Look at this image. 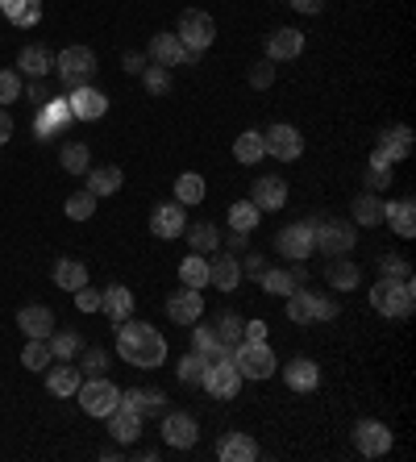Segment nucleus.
Segmentation results:
<instances>
[{
  "instance_id": "obj_1",
  "label": "nucleus",
  "mask_w": 416,
  "mask_h": 462,
  "mask_svg": "<svg viewBox=\"0 0 416 462\" xmlns=\"http://www.w3.org/2000/svg\"><path fill=\"white\" fill-rule=\"evenodd\" d=\"M113 329H117V355L125 358L129 366H138V371H154V366H162V358H167V342H162V334L154 329V325L121 321V325H113Z\"/></svg>"
},
{
  "instance_id": "obj_2",
  "label": "nucleus",
  "mask_w": 416,
  "mask_h": 462,
  "mask_svg": "<svg viewBox=\"0 0 416 462\" xmlns=\"http://www.w3.org/2000/svg\"><path fill=\"white\" fill-rule=\"evenodd\" d=\"M371 309L379 312V317H387V321H404V317H412V309H416L412 275H408V280H392V275H384V280L371 288Z\"/></svg>"
},
{
  "instance_id": "obj_3",
  "label": "nucleus",
  "mask_w": 416,
  "mask_h": 462,
  "mask_svg": "<svg viewBox=\"0 0 416 462\" xmlns=\"http://www.w3.org/2000/svg\"><path fill=\"white\" fill-rule=\"evenodd\" d=\"M229 358H234V366H237V375L242 379H271L279 371V358H275V350L267 346V337L263 342H254V337H242V342L229 350Z\"/></svg>"
},
{
  "instance_id": "obj_4",
  "label": "nucleus",
  "mask_w": 416,
  "mask_h": 462,
  "mask_svg": "<svg viewBox=\"0 0 416 462\" xmlns=\"http://www.w3.org/2000/svg\"><path fill=\"white\" fill-rule=\"evenodd\" d=\"M342 312V304L320 296V291H309L300 283L296 291H288V321L291 325H317V321H333Z\"/></svg>"
},
{
  "instance_id": "obj_5",
  "label": "nucleus",
  "mask_w": 416,
  "mask_h": 462,
  "mask_svg": "<svg viewBox=\"0 0 416 462\" xmlns=\"http://www.w3.org/2000/svg\"><path fill=\"white\" fill-rule=\"evenodd\" d=\"M54 71H59V84H63L67 92L92 84V76H97V51H92V46H67V51H59V59H54Z\"/></svg>"
},
{
  "instance_id": "obj_6",
  "label": "nucleus",
  "mask_w": 416,
  "mask_h": 462,
  "mask_svg": "<svg viewBox=\"0 0 416 462\" xmlns=\"http://www.w3.org/2000/svg\"><path fill=\"white\" fill-rule=\"evenodd\" d=\"M75 400H79V409H84L88 417H108V412L121 404V387L108 375H92L75 387Z\"/></svg>"
},
{
  "instance_id": "obj_7",
  "label": "nucleus",
  "mask_w": 416,
  "mask_h": 462,
  "mask_svg": "<svg viewBox=\"0 0 416 462\" xmlns=\"http://www.w3.org/2000/svg\"><path fill=\"white\" fill-rule=\"evenodd\" d=\"M175 33H180V42L188 46V54L200 59V54L213 46V38H217V22L204 9H183L180 13V30Z\"/></svg>"
},
{
  "instance_id": "obj_8",
  "label": "nucleus",
  "mask_w": 416,
  "mask_h": 462,
  "mask_svg": "<svg viewBox=\"0 0 416 462\" xmlns=\"http://www.w3.org/2000/svg\"><path fill=\"white\" fill-rule=\"evenodd\" d=\"M412 154V129L408 125H392L379 134V146L371 151V167H379V171H392L400 159H408Z\"/></svg>"
},
{
  "instance_id": "obj_9",
  "label": "nucleus",
  "mask_w": 416,
  "mask_h": 462,
  "mask_svg": "<svg viewBox=\"0 0 416 462\" xmlns=\"http://www.w3.org/2000/svg\"><path fill=\"white\" fill-rule=\"evenodd\" d=\"M312 229H317V221H291V226H283L275 234V250L283 258H291V263H309L312 250H317Z\"/></svg>"
},
{
  "instance_id": "obj_10",
  "label": "nucleus",
  "mask_w": 416,
  "mask_h": 462,
  "mask_svg": "<svg viewBox=\"0 0 416 462\" xmlns=\"http://www.w3.org/2000/svg\"><path fill=\"white\" fill-rule=\"evenodd\" d=\"M312 242H317V250L325 258L350 254L354 242H358V229H354L350 221H317V229H312Z\"/></svg>"
},
{
  "instance_id": "obj_11",
  "label": "nucleus",
  "mask_w": 416,
  "mask_h": 462,
  "mask_svg": "<svg viewBox=\"0 0 416 462\" xmlns=\"http://www.w3.org/2000/svg\"><path fill=\"white\" fill-rule=\"evenodd\" d=\"M263 151L279 162H296L300 154H304V134H300L296 125H283V121H279V125L263 129Z\"/></svg>"
},
{
  "instance_id": "obj_12",
  "label": "nucleus",
  "mask_w": 416,
  "mask_h": 462,
  "mask_svg": "<svg viewBox=\"0 0 416 462\" xmlns=\"http://www.w3.org/2000/svg\"><path fill=\"white\" fill-rule=\"evenodd\" d=\"M354 450L363 454V458H384L392 450V430H387L384 420L363 417L354 425Z\"/></svg>"
},
{
  "instance_id": "obj_13",
  "label": "nucleus",
  "mask_w": 416,
  "mask_h": 462,
  "mask_svg": "<svg viewBox=\"0 0 416 462\" xmlns=\"http://www.w3.org/2000/svg\"><path fill=\"white\" fill-rule=\"evenodd\" d=\"M200 387L213 400H234L237 392H242V375H237L234 358H221V363L208 366V371H204V379H200Z\"/></svg>"
},
{
  "instance_id": "obj_14",
  "label": "nucleus",
  "mask_w": 416,
  "mask_h": 462,
  "mask_svg": "<svg viewBox=\"0 0 416 462\" xmlns=\"http://www.w3.org/2000/svg\"><path fill=\"white\" fill-rule=\"evenodd\" d=\"M250 200L258 205V213H279L288 205V180L283 175H258L250 188Z\"/></svg>"
},
{
  "instance_id": "obj_15",
  "label": "nucleus",
  "mask_w": 416,
  "mask_h": 462,
  "mask_svg": "<svg viewBox=\"0 0 416 462\" xmlns=\"http://www.w3.org/2000/svg\"><path fill=\"white\" fill-rule=\"evenodd\" d=\"M196 438H200V425H196L192 412H167V417H162V441H167V446L192 450Z\"/></svg>"
},
{
  "instance_id": "obj_16",
  "label": "nucleus",
  "mask_w": 416,
  "mask_h": 462,
  "mask_svg": "<svg viewBox=\"0 0 416 462\" xmlns=\"http://www.w3.org/2000/svg\"><path fill=\"white\" fill-rule=\"evenodd\" d=\"M67 108H71L75 121H100L108 113V97L100 92V88L84 84V88H75L71 97H67Z\"/></svg>"
},
{
  "instance_id": "obj_17",
  "label": "nucleus",
  "mask_w": 416,
  "mask_h": 462,
  "mask_svg": "<svg viewBox=\"0 0 416 462\" xmlns=\"http://www.w3.org/2000/svg\"><path fill=\"white\" fill-rule=\"evenodd\" d=\"M183 229H188V208H183L180 200H171V205H159L154 213H150V234L162 237V242L183 237Z\"/></svg>"
},
{
  "instance_id": "obj_18",
  "label": "nucleus",
  "mask_w": 416,
  "mask_h": 462,
  "mask_svg": "<svg viewBox=\"0 0 416 462\" xmlns=\"http://www.w3.org/2000/svg\"><path fill=\"white\" fill-rule=\"evenodd\" d=\"M167 317H171L175 325H196L204 317V296L200 288H180L167 296Z\"/></svg>"
},
{
  "instance_id": "obj_19",
  "label": "nucleus",
  "mask_w": 416,
  "mask_h": 462,
  "mask_svg": "<svg viewBox=\"0 0 416 462\" xmlns=\"http://www.w3.org/2000/svg\"><path fill=\"white\" fill-rule=\"evenodd\" d=\"M208 283L217 291H234L242 283V258L234 250H221V254L213 250V258H208Z\"/></svg>"
},
{
  "instance_id": "obj_20",
  "label": "nucleus",
  "mask_w": 416,
  "mask_h": 462,
  "mask_svg": "<svg viewBox=\"0 0 416 462\" xmlns=\"http://www.w3.org/2000/svg\"><path fill=\"white\" fill-rule=\"evenodd\" d=\"M146 59L150 63H159V67H183L192 54H188V46L180 42V33H154V38H150Z\"/></svg>"
},
{
  "instance_id": "obj_21",
  "label": "nucleus",
  "mask_w": 416,
  "mask_h": 462,
  "mask_svg": "<svg viewBox=\"0 0 416 462\" xmlns=\"http://www.w3.org/2000/svg\"><path fill=\"white\" fill-rule=\"evenodd\" d=\"M108 433H113V441H121V446H134V441L142 438V412H134L129 404H117V409L108 412Z\"/></svg>"
},
{
  "instance_id": "obj_22",
  "label": "nucleus",
  "mask_w": 416,
  "mask_h": 462,
  "mask_svg": "<svg viewBox=\"0 0 416 462\" xmlns=\"http://www.w3.org/2000/svg\"><path fill=\"white\" fill-rule=\"evenodd\" d=\"M304 54V30H291V25H279L267 38V59L271 63H283V59H296Z\"/></svg>"
},
{
  "instance_id": "obj_23",
  "label": "nucleus",
  "mask_w": 416,
  "mask_h": 462,
  "mask_svg": "<svg viewBox=\"0 0 416 462\" xmlns=\"http://www.w3.org/2000/svg\"><path fill=\"white\" fill-rule=\"evenodd\" d=\"M46 375V392H51V396H75V387L84 383V375H79V366H71V363H59V358H54L51 366H46L42 371Z\"/></svg>"
},
{
  "instance_id": "obj_24",
  "label": "nucleus",
  "mask_w": 416,
  "mask_h": 462,
  "mask_svg": "<svg viewBox=\"0 0 416 462\" xmlns=\"http://www.w3.org/2000/svg\"><path fill=\"white\" fill-rule=\"evenodd\" d=\"M304 280H309V271L304 267H267L258 283H263L267 296H288V291H296Z\"/></svg>"
},
{
  "instance_id": "obj_25",
  "label": "nucleus",
  "mask_w": 416,
  "mask_h": 462,
  "mask_svg": "<svg viewBox=\"0 0 416 462\" xmlns=\"http://www.w3.org/2000/svg\"><path fill=\"white\" fill-rule=\"evenodd\" d=\"M283 383H288L291 392H317V383H320V366L312 363V358L296 355L288 366H283Z\"/></svg>"
},
{
  "instance_id": "obj_26",
  "label": "nucleus",
  "mask_w": 416,
  "mask_h": 462,
  "mask_svg": "<svg viewBox=\"0 0 416 462\" xmlns=\"http://www.w3.org/2000/svg\"><path fill=\"white\" fill-rule=\"evenodd\" d=\"M325 283H329L333 291H354L358 283H363V267L350 263L346 254H333V263L325 267Z\"/></svg>"
},
{
  "instance_id": "obj_27",
  "label": "nucleus",
  "mask_w": 416,
  "mask_h": 462,
  "mask_svg": "<svg viewBox=\"0 0 416 462\" xmlns=\"http://www.w3.org/2000/svg\"><path fill=\"white\" fill-rule=\"evenodd\" d=\"M100 312H105L113 325L129 321V312H134V291L125 288V283H113V288L100 291Z\"/></svg>"
},
{
  "instance_id": "obj_28",
  "label": "nucleus",
  "mask_w": 416,
  "mask_h": 462,
  "mask_svg": "<svg viewBox=\"0 0 416 462\" xmlns=\"http://www.w3.org/2000/svg\"><path fill=\"white\" fill-rule=\"evenodd\" d=\"M17 329H22L25 337H51L54 334V312L46 309V304H25V309L17 312Z\"/></svg>"
},
{
  "instance_id": "obj_29",
  "label": "nucleus",
  "mask_w": 416,
  "mask_h": 462,
  "mask_svg": "<svg viewBox=\"0 0 416 462\" xmlns=\"http://www.w3.org/2000/svg\"><path fill=\"white\" fill-rule=\"evenodd\" d=\"M384 221L392 226V234L416 237V205L412 200H384Z\"/></svg>"
},
{
  "instance_id": "obj_30",
  "label": "nucleus",
  "mask_w": 416,
  "mask_h": 462,
  "mask_svg": "<svg viewBox=\"0 0 416 462\" xmlns=\"http://www.w3.org/2000/svg\"><path fill=\"white\" fill-rule=\"evenodd\" d=\"M17 71H22L25 79H46L54 71V54L46 51V46H25V51L17 54Z\"/></svg>"
},
{
  "instance_id": "obj_31",
  "label": "nucleus",
  "mask_w": 416,
  "mask_h": 462,
  "mask_svg": "<svg viewBox=\"0 0 416 462\" xmlns=\"http://www.w3.org/2000/svg\"><path fill=\"white\" fill-rule=\"evenodd\" d=\"M217 458H225V462H254L258 446H254L250 433H225V438L217 441Z\"/></svg>"
},
{
  "instance_id": "obj_32",
  "label": "nucleus",
  "mask_w": 416,
  "mask_h": 462,
  "mask_svg": "<svg viewBox=\"0 0 416 462\" xmlns=\"http://www.w3.org/2000/svg\"><path fill=\"white\" fill-rule=\"evenodd\" d=\"M0 17H9L17 30L42 22V0H0Z\"/></svg>"
},
{
  "instance_id": "obj_33",
  "label": "nucleus",
  "mask_w": 416,
  "mask_h": 462,
  "mask_svg": "<svg viewBox=\"0 0 416 462\" xmlns=\"http://www.w3.org/2000/svg\"><path fill=\"white\" fill-rule=\"evenodd\" d=\"M121 404H129V409L142 412V420H146V417H159L167 396L154 392V387H129V392H121Z\"/></svg>"
},
{
  "instance_id": "obj_34",
  "label": "nucleus",
  "mask_w": 416,
  "mask_h": 462,
  "mask_svg": "<svg viewBox=\"0 0 416 462\" xmlns=\"http://www.w3.org/2000/svg\"><path fill=\"white\" fill-rule=\"evenodd\" d=\"M229 350H234V346H225L221 337H217L213 325H196V355H200L208 366L221 363V358H229Z\"/></svg>"
},
{
  "instance_id": "obj_35",
  "label": "nucleus",
  "mask_w": 416,
  "mask_h": 462,
  "mask_svg": "<svg viewBox=\"0 0 416 462\" xmlns=\"http://www.w3.org/2000/svg\"><path fill=\"white\" fill-rule=\"evenodd\" d=\"M67 121H75V117H71V108H67V100H46L42 117L33 121V129H38V138H51V134H59V129H63Z\"/></svg>"
},
{
  "instance_id": "obj_36",
  "label": "nucleus",
  "mask_w": 416,
  "mask_h": 462,
  "mask_svg": "<svg viewBox=\"0 0 416 462\" xmlns=\"http://www.w3.org/2000/svg\"><path fill=\"white\" fill-rule=\"evenodd\" d=\"M121 183H125V175H121V167H88V192L97 196H113L121 192Z\"/></svg>"
},
{
  "instance_id": "obj_37",
  "label": "nucleus",
  "mask_w": 416,
  "mask_h": 462,
  "mask_svg": "<svg viewBox=\"0 0 416 462\" xmlns=\"http://www.w3.org/2000/svg\"><path fill=\"white\" fill-rule=\"evenodd\" d=\"M51 275H54V283H59L63 291H79L88 283V267L79 263V258H59Z\"/></svg>"
},
{
  "instance_id": "obj_38",
  "label": "nucleus",
  "mask_w": 416,
  "mask_h": 462,
  "mask_svg": "<svg viewBox=\"0 0 416 462\" xmlns=\"http://www.w3.org/2000/svg\"><path fill=\"white\" fill-rule=\"evenodd\" d=\"M234 159L242 162V167H258V162L267 159V151H263V134H258V129H245V134H237Z\"/></svg>"
},
{
  "instance_id": "obj_39",
  "label": "nucleus",
  "mask_w": 416,
  "mask_h": 462,
  "mask_svg": "<svg viewBox=\"0 0 416 462\" xmlns=\"http://www.w3.org/2000/svg\"><path fill=\"white\" fill-rule=\"evenodd\" d=\"M183 237H188V246H192L196 254H213V250H221V229H217L213 221H196L192 229H183Z\"/></svg>"
},
{
  "instance_id": "obj_40",
  "label": "nucleus",
  "mask_w": 416,
  "mask_h": 462,
  "mask_svg": "<svg viewBox=\"0 0 416 462\" xmlns=\"http://www.w3.org/2000/svg\"><path fill=\"white\" fill-rule=\"evenodd\" d=\"M59 162H63L67 175H88V167H92V151H88L84 142H63V146H59Z\"/></svg>"
},
{
  "instance_id": "obj_41",
  "label": "nucleus",
  "mask_w": 416,
  "mask_h": 462,
  "mask_svg": "<svg viewBox=\"0 0 416 462\" xmlns=\"http://www.w3.org/2000/svg\"><path fill=\"white\" fill-rule=\"evenodd\" d=\"M46 342H51V355L59 358V363H75L79 350H84V337L75 334V329H59V334H51Z\"/></svg>"
},
{
  "instance_id": "obj_42",
  "label": "nucleus",
  "mask_w": 416,
  "mask_h": 462,
  "mask_svg": "<svg viewBox=\"0 0 416 462\" xmlns=\"http://www.w3.org/2000/svg\"><path fill=\"white\" fill-rule=\"evenodd\" d=\"M354 221L366 229L384 226V200H379V192H363L358 200H354Z\"/></svg>"
},
{
  "instance_id": "obj_43",
  "label": "nucleus",
  "mask_w": 416,
  "mask_h": 462,
  "mask_svg": "<svg viewBox=\"0 0 416 462\" xmlns=\"http://www.w3.org/2000/svg\"><path fill=\"white\" fill-rule=\"evenodd\" d=\"M204 192H208V183H204L196 171H183L180 180H175V200H180L183 208H188V205H200Z\"/></svg>"
},
{
  "instance_id": "obj_44",
  "label": "nucleus",
  "mask_w": 416,
  "mask_h": 462,
  "mask_svg": "<svg viewBox=\"0 0 416 462\" xmlns=\"http://www.w3.org/2000/svg\"><path fill=\"white\" fill-rule=\"evenodd\" d=\"M180 280H183V288H204L208 283V258L188 250V258L180 263Z\"/></svg>"
},
{
  "instance_id": "obj_45",
  "label": "nucleus",
  "mask_w": 416,
  "mask_h": 462,
  "mask_svg": "<svg viewBox=\"0 0 416 462\" xmlns=\"http://www.w3.org/2000/svg\"><path fill=\"white\" fill-rule=\"evenodd\" d=\"M258 205L254 200H237L234 208H229V229H234V234H254L258 229Z\"/></svg>"
},
{
  "instance_id": "obj_46",
  "label": "nucleus",
  "mask_w": 416,
  "mask_h": 462,
  "mask_svg": "<svg viewBox=\"0 0 416 462\" xmlns=\"http://www.w3.org/2000/svg\"><path fill=\"white\" fill-rule=\"evenodd\" d=\"M22 363H25V371H46V366L54 363L51 342H46V337H30L22 350Z\"/></svg>"
},
{
  "instance_id": "obj_47",
  "label": "nucleus",
  "mask_w": 416,
  "mask_h": 462,
  "mask_svg": "<svg viewBox=\"0 0 416 462\" xmlns=\"http://www.w3.org/2000/svg\"><path fill=\"white\" fill-rule=\"evenodd\" d=\"M142 84H146L150 97H167V92H171V67L146 63V71H142Z\"/></svg>"
},
{
  "instance_id": "obj_48",
  "label": "nucleus",
  "mask_w": 416,
  "mask_h": 462,
  "mask_svg": "<svg viewBox=\"0 0 416 462\" xmlns=\"http://www.w3.org/2000/svg\"><path fill=\"white\" fill-rule=\"evenodd\" d=\"M204 371H208V363H204V358L192 350V355L180 358V366H175V379H180V383H188V387H200Z\"/></svg>"
},
{
  "instance_id": "obj_49",
  "label": "nucleus",
  "mask_w": 416,
  "mask_h": 462,
  "mask_svg": "<svg viewBox=\"0 0 416 462\" xmlns=\"http://www.w3.org/2000/svg\"><path fill=\"white\" fill-rule=\"evenodd\" d=\"M108 371V350H100V346H84L79 350V375H105Z\"/></svg>"
},
{
  "instance_id": "obj_50",
  "label": "nucleus",
  "mask_w": 416,
  "mask_h": 462,
  "mask_svg": "<svg viewBox=\"0 0 416 462\" xmlns=\"http://www.w3.org/2000/svg\"><path fill=\"white\" fill-rule=\"evenodd\" d=\"M213 329H217V337H221L225 346H237V342H242V329H245V321H242V317H237V312H221V317H217V325H213Z\"/></svg>"
},
{
  "instance_id": "obj_51",
  "label": "nucleus",
  "mask_w": 416,
  "mask_h": 462,
  "mask_svg": "<svg viewBox=\"0 0 416 462\" xmlns=\"http://www.w3.org/2000/svg\"><path fill=\"white\" fill-rule=\"evenodd\" d=\"M63 208H67V217H71V221H88V217L97 213V196L88 192V188H84V192H71Z\"/></svg>"
},
{
  "instance_id": "obj_52",
  "label": "nucleus",
  "mask_w": 416,
  "mask_h": 462,
  "mask_svg": "<svg viewBox=\"0 0 416 462\" xmlns=\"http://www.w3.org/2000/svg\"><path fill=\"white\" fill-rule=\"evenodd\" d=\"M13 100H22V71H17V67H5V71H0V108L13 105Z\"/></svg>"
},
{
  "instance_id": "obj_53",
  "label": "nucleus",
  "mask_w": 416,
  "mask_h": 462,
  "mask_svg": "<svg viewBox=\"0 0 416 462\" xmlns=\"http://www.w3.org/2000/svg\"><path fill=\"white\" fill-rule=\"evenodd\" d=\"M379 271H384V275H392V280H408V275H412L404 254H384V258H379Z\"/></svg>"
},
{
  "instance_id": "obj_54",
  "label": "nucleus",
  "mask_w": 416,
  "mask_h": 462,
  "mask_svg": "<svg viewBox=\"0 0 416 462\" xmlns=\"http://www.w3.org/2000/svg\"><path fill=\"white\" fill-rule=\"evenodd\" d=\"M245 79H250V88H271L275 84V67H271V59H263V63L250 67V76Z\"/></svg>"
},
{
  "instance_id": "obj_55",
  "label": "nucleus",
  "mask_w": 416,
  "mask_h": 462,
  "mask_svg": "<svg viewBox=\"0 0 416 462\" xmlns=\"http://www.w3.org/2000/svg\"><path fill=\"white\" fill-rule=\"evenodd\" d=\"M75 309H79V312H100V291L84 283V288L75 291Z\"/></svg>"
},
{
  "instance_id": "obj_56",
  "label": "nucleus",
  "mask_w": 416,
  "mask_h": 462,
  "mask_svg": "<svg viewBox=\"0 0 416 462\" xmlns=\"http://www.w3.org/2000/svg\"><path fill=\"white\" fill-rule=\"evenodd\" d=\"M263 271H267V258L263 254H245L242 258V280H263Z\"/></svg>"
},
{
  "instance_id": "obj_57",
  "label": "nucleus",
  "mask_w": 416,
  "mask_h": 462,
  "mask_svg": "<svg viewBox=\"0 0 416 462\" xmlns=\"http://www.w3.org/2000/svg\"><path fill=\"white\" fill-rule=\"evenodd\" d=\"M146 63H150V59H146V54H138V51H129L125 59H121V67H125L129 76H142V71H146Z\"/></svg>"
},
{
  "instance_id": "obj_58",
  "label": "nucleus",
  "mask_w": 416,
  "mask_h": 462,
  "mask_svg": "<svg viewBox=\"0 0 416 462\" xmlns=\"http://www.w3.org/2000/svg\"><path fill=\"white\" fill-rule=\"evenodd\" d=\"M25 97H30L33 105H46V97H51V88H46V79H30V88H25Z\"/></svg>"
},
{
  "instance_id": "obj_59",
  "label": "nucleus",
  "mask_w": 416,
  "mask_h": 462,
  "mask_svg": "<svg viewBox=\"0 0 416 462\" xmlns=\"http://www.w3.org/2000/svg\"><path fill=\"white\" fill-rule=\"evenodd\" d=\"M387 183H392V171H379V167L366 171V188H371V192H379V188H387Z\"/></svg>"
},
{
  "instance_id": "obj_60",
  "label": "nucleus",
  "mask_w": 416,
  "mask_h": 462,
  "mask_svg": "<svg viewBox=\"0 0 416 462\" xmlns=\"http://www.w3.org/2000/svg\"><path fill=\"white\" fill-rule=\"evenodd\" d=\"M296 13H304V17H317L320 9H325V0H288Z\"/></svg>"
},
{
  "instance_id": "obj_61",
  "label": "nucleus",
  "mask_w": 416,
  "mask_h": 462,
  "mask_svg": "<svg viewBox=\"0 0 416 462\" xmlns=\"http://www.w3.org/2000/svg\"><path fill=\"white\" fill-rule=\"evenodd\" d=\"M242 337H254V342H263V337H267V321H245Z\"/></svg>"
},
{
  "instance_id": "obj_62",
  "label": "nucleus",
  "mask_w": 416,
  "mask_h": 462,
  "mask_svg": "<svg viewBox=\"0 0 416 462\" xmlns=\"http://www.w3.org/2000/svg\"><path fill=\"white\" fill-rule=\"evenodd\" d=\"M13 138V117H9V108H0V146Z\"/></svg>"
},
{
  "instance_id": "obj_63",
  "label": "nucleus",
  "mask_w": 416,
  "mask_h": 462,
  "mask_svg": "<svg viewBox=\"0 0 416 462\" xmlns=\"http://www.w3.org/2000/svg\"><path fill=\"white\" fill-rule=\"evenodd\" d=\"M245 237H250V234H229V246H234V250H245Z\"/></svg>"
},
{
  "instance_id": "obj_64",
  "label": "nucleus",
  "mask_w": 416,
  "mask_h": 462,
  "mask_svg": "<svg viewBox=\"0 0 416 462\" xmlns=\"http://www.w3.org/2000/svg\"><path fill=\"white\" fill-rule=\"evenodd\" d=\"M283 5H288V0H283Z\"/></svg>"
}]
</instances>
